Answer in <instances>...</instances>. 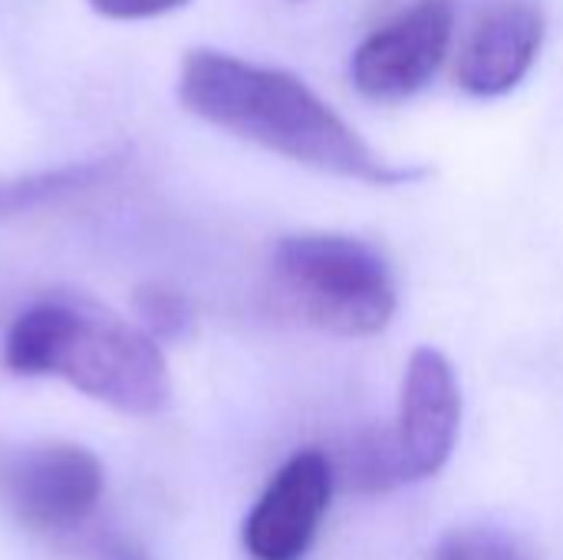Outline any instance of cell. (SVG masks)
Segmentation results:
<instances>
[{
  "label": "cell",
  "mask_w": 563,
  "mask_h": 560,
  "mask_svg": "<svg viewBox=\"0 0 563 560\" xmlns=\"http://www.w3.org/2000/svg\"><path fill=\"white\" fill-rule=\"evenodd\" d=\"M119 172V158H89L26 175H0V224L20 215L40 211L63 198L92 191Z\"/></svg>",
  "instance_id": "obj_9"
},
{
  "label": "cell",
  "mask_w": 563,
  "mask_h": 560,
  "mask_svg": "<svg viewBox=\"0 0 563 560\" xmlns=\"http://www.w3.org/2000/svg\"><path fill=\"white\" fill-rule=\"evenodd\" d=\"M468 541H472L475 560H531L511 535H505L498 528H478L468 535Z\"/></svg>",
  "instance_id": "obj_13"
},
{
  "label": "cell",
  "mask_w": 563,
  "mask_h": 560,
  "mask_svg": "<svg viewBox=\"0 0 563 560\" xmlns=\"http://www.w3.org/2000/svg\"><path fill=\"white\" fill-rule=\"evenodd\" d=\"M188 3L191 0H89V7L106 20H152Z\"/></svg>",
  "instance_id": "obj_12"
},
{
  "label": "cell",
  "mask_w": 563,
  "mask_h": 560,
  "mask_svg": "<svg viewBox=\"0 0 563 560\" xmlns=\"http://www.w3.org/2000/svg\"><path fill=\"white\" fill-rule=\"evenodd\" d=\"M135 317L158 343L188 337V330L195 323L188 297L165 284H145L135 290Z\"/></svg>",
  "instance_id": "obj_10"
},
{
  "label": "cell",
  "mask_w": 563,
  "mask_h": 560,
  "mask_svg": "<svg viewBox=\"0 0 563 560\" xmlns=\"http://www.w3.org/2000/svg\"><path fill=\"white\" fill-rule=\"evenodd\" d=\"M544 43V17L528 3H511L485 17L459 56V86L495 99L511 92L534 66Z\"/></svg>",
  "instance_id": "obj_8"
},
{
  "label": "cell",
  "mask_w": 563,
  "mask_h": 560,
  "mask_svg": "<svg viewBox=\"0 0 563 560\" xmlns=\"http://www.w3.org/2000/svg\"><path fill=\"white\" fill-rule=\"evenodd\" d=\"M178 99L208 125L336 178L393 188L426 175L419 165H399L373 152L300 76L234 53L188 50L178 69Z\"/></svg>",
  "instance_id": "obj_1"
},
{
  "label": "cell",
  "mask_w": 563,
  "mask_h": 560,
  "mask_svg": "<svg viewBox=\"0 0 563 560\" xmlns=\"http://www.w3.org/2000/svg\"><path fill=\"white\" fill-rule=\"evenodd\" d=\"M336 492L333 459L320 449L290 455L244 518V551L254 560H303Z\"/></svg>",
  "instance_id": "obj_7"
},
{
  "label": "cell",
  "mask_w": 563,
  "mask_h": 560,
  "mask_svg": "<svg viewBox=\"0 0 563 560\" xmlns=\"http://www.w3.org/2000/svg\"><path fill=\"white\" fill-rule=\"evenodd\" d=\"M3 363L16 376H56L129 416H155L172 403L162 343L86 294H49L20 310L3 340Z\"/></svg>",
  "instance_id": "obj_2"
},
{
  "label": "cell",
  "mask_w": 563,
  "mask_h": 560,
  "mask_svg": "<svg viewBox=\"0 0 563 560\" xmlns=\"http://www.w3.org/2000/svg\"><path fill=\"white\" fill-rule=\"evenodd\" d=\"M280 300L310 327L363 340L383 333L396 317V281L386 257L350 234H290L271 257Z\"/></svg>",
  "instance_id": "obj_3"
},
{
  "label": "cell",
  "mask_w": 563,
  "mask_h": 560,
  "mask_svg": "<svg viewBox=\"0 0 563 560\" xmlns=\"http://www.w3.org/2000/svg\"><path fill=\"white\" fill-rule=\"evenodd\" d=\"M432 560H475L468 535H449V538H442L435 545V551H432Z\"/></svg>",
  "instance_id": "obj_14"
},
{
  "label": "cell",
  "mask_w": 563,
  "mask_h": 560,
  "mask_svg": "<svg viewBox=\"0 0 563 560\" xmlns=\"http://www.w3.org/2000/svg\"><path fill=\"white\" fill-rule=\"evenodd\" d=\"M455 30L452 0H416L406 13L373 30L350 59L353 86L376 102H399L429 86Z\"/></svg>",
  "instance_id": "obj_6"
},
{
  "label": "cell",
  "mask_w": 563,
  "mask_h": 560,
  "mask_svg": "<svg viewBox=\"0 0 563 560\" xmlns=\"http://www.w3.org/2000/svg\"><path fill=\"white\" fill-rule=\"evenodd\" d=\"M102 462L76 442L43 439L0 449V508L26 531L69 538L102 502Z\"/></svg>",
  "instance_id": "obj_4"
},
{
  "label": "cell",
  "mask_w": 563,
  "mask_h": 560,
  "mask_svg": "<svg viewBox=\"0 0 563 560\" xmlns=\"http://www.w3.org/2000/svg\"><path fill=\"white\" fill-rule=\"evenodd\" d=\"M69 538H76V545L69 548L73 560H152L132 538H125L119 531H89V535H82V528H79Z\"/></svg>",
  "instance_id": "obj_11"
},
{
  "label": "cell",
  "mask_w": 563,
  "mask_h": 560,
  "mask_svg": "<svg viewBox=\"0 0 563 560\" xmlns=\"http://www.w3.org/2000/svg\"><path fill=\"white\" fill-rule=\"evenodd\" d=\"M462 389L452 360L435 347H419L402 376L399 416L389 429L399 485L439 475L459 442Z\"/></svg>",
  "instance_id": "obj_5"
}]
</instances>
